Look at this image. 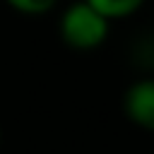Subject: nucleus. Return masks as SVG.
I'll list each match as a JSON object with an SVG mask.
<instances>
[{"label": "nucleus", "mask_w": 154, "mask_h": 154, "mask_svg": "<svg viewBox=\"0 0 154 154\" xmlns=\"http://www.w3.org/2000/svg\"><path fill=\"white\" fill-rule=\"evenodd\" d=\"M111 22L84 0L67 5L58 17V36L67 48L75 51H94L103 46Z\"/></svg>", "instance_id": "1"}, {"label": "nucleus", "mask_w": 154, "mask_h": 154, "mask_svg": "<svg viewBox=\"0 0 154 154\" xmlns=\"http://www.w3.org/2000/svg\"><path fill=\"white\" fill-rule=\"evenodd\" d=\"M123 113L132 125L142 130H154V82L152 79L147 77L137 79L125 89Z\"/></svg>", "instance_id": "2"}, {"label": "nucleus", "mask_w": 154, "mask_h": 154, "mask_svg": "<svg viewBox=\"0 0 154 154\" xmlns=\"http://www.w3.org/2000/svg\"><path fill=\"white\" fill-rule=\"evenodd\" d=\"M89 2L96 12H101L108 22H118V19H128L135 12L142 10L144 0H84Z\"/></svg>", "instance_id": "3"}, {"label": "nucleus", "mask_w": 154, "mask_h": 154, "mask_svg": "<svg viewBox=\"0 0 154 154\" xmlns=\"http://www.w3.org/2000/svg\"><path fill=\"white\" fill-rule=\"evenodd\" d=\"M7 7H12L19 14L26 17H38V14H48L51 10H55L58 0H2Z\"/></svg>", "instance_id": "4"}, {"label": "nucleus", "mask_w": 154, "mask_h": 154, "mask_svg": "<svg viewBox=\"0 0 154 154\" xmlns=\"http://www.w3.org/2000/svg\"><path fill=\"white\" fill-rule=\"evenodd\" d=\"M0 142H2V132H0Z\"/></svg>", "instance_id": "5"}]
</instances>
